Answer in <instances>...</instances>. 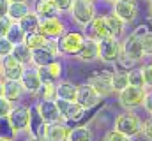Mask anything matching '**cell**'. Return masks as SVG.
<instances>
[{"mask_svg": "<svg viewBox=\"0 0 152 141\" xmlns=\"http://www.w3.org/2000/svg\"><path fill=\"white\" fill-rule=\"evenodd\" d=\"M80 62H94L96 58H99V48H97V41L94 39H85V44L81 48V51L76 57Z\"/></svg>", "mask_w": 152, "mask_h": 141, "instance_id": "cell-21", "label": "cell"}, {"mask_svg": "<svg viewBox=\"0 0 152 141\" xmlns=\"http://www.w3.org/2000/svg\"><path fill=\"white\" fill-rule=\"evenodd\" d=\"M87 2H94V0H87Z\"/></svg>", "mask_w": 152, "mask_h": 141, "instance_id": "cell-52", "label": "cell"}, {"mask_svg": "<svg viewBox=\"0 0 152 141\" xmlns=\"http://www.w3.org/2000/svg\"><path fill=\"white\" fill-rule=\"evenodd\" d=\"M7 12H9V2L0 0V18H7Z\"/></svg>", "mask_w": 152, "mask_h": 141, "instance_id": "cell-45", "label": "cell"}, {"mask_svg": "<svg viewBox=\"0 0 152 141\" xmlns=\"http://www.w3.org/2000/svg\"><path fill=\"white\" fill-rule=\"evenodd\" d=\"M7 118H9L12 129L16 131V134L27 132L28 131V124H30V106H25V104L14 106Z\"/></svg>", "mask_w": 152, "mask_h": 141, "instance_id": "cell-8", "label": "cell"}, {"mask_svg": "<svg viewBox=\"0 0 152 141\" xmlns=\"http://www.w3.org/2000/svg\"><path fill=\"white\" fill-rule=\"evenodd\" d=\"M94 140V134L88 127L85 125H76L69 131V138L67 141H92Z\"/></svg>", "mask_w": 152, "mask_h": 141, "instance_id": "cell-29", "label": "cell"}, {"mask_svg": "<svg viewBox=\"0 0 152 141\" xmlns=\"http://www.w3.org/2000/svg\"><path fill=\"white\" fill-rule=\"evenodd\" d=\"M20 28L25 32V34H36V32H39V25H41V18H39L37 14L32 11V12H28L20 23Z\"/></svg>", "mask_w": 152, "mask_h": 141, "instance_id": "cell-25", "label": "cell"}, {"mask_svg": "<svg viewBox=\"0 0 152 141\" xmlns=\"http://www.w3.org/2000/svg\"><path fill=\"white\" fill-rule=\"evenodd\" d=\"M5 37H7V41H9L12 46H16V44H21V42H25V37H27V34H25V32L20 28V25H18V23H12Z\"/></svg>", "mask_w": 152, "mask_h": 141, "instance_id": "cell-30", "label": "cell"}, {"mask_svg": "<svg viewBox=\"0 0 152 141\" xmlns=\"http://www.w3.org/2000/svg\"><path fill=\"white\" fill-rule=\"evenodd\" d=\"M149 2H152V0H149Z\"/></svg>", "mask_w": 152, "mask_h": 141, "instance_id": "cell-54", "label": "cell"}, {"mask_svg": "<svg viewBox=\"0 0 152 141\" xmlns=\"http://www.w3.org/2000/svg\"><path fill=\"white\" fill-rule=\"evenodd\" d=\"M85 37L87 39H94V41H101L104 37H112L106 16H96L87 27H85Z\"/></svg>", "mask_w": 152, "mask_h": 141, "instance_id": "cell-11", "label": "cell"}, {"mask_svg": "<svg viewBox=\"0 0 152 141\" xmlns=\"http://www.w3.org/2000/svg\"><path fill=\"white\" fill-rule=\"evenodd\" d=\"M117 64H118V65H120L122 69L126 70V72H127V70H131V69H134V62H133V60H129L127 57H124L122 53H120V57H118Z\"/></svg>", "mask_w": 152, "mask_h": 141, "instance_id": "cell-42", "label": "cell"}, {"mask_svg": "<svg viewBox=\"0 0 152 141\" xmlns=\"http://www.w3.org/2000/svg\"><path fill=\"white\" fill-rule=\"evenodd\" d=\"M127 86H129V79H127V72L126 70H115V72H112V88H113V94L118 95Z\"/></svg>", "mask_w": 152, "mask_h": 141, "instance_id": "cell-28", "label": "cell"}, {"mask_svg": "<svg viewBox=\"0 0 152 141\" xmlns=\"http://www.w3.org/2000/svg\"><path fill=\"white\" fill-rule=\"evenodd\" d=\"M0 69H2V78L4 79H7V81H21L27 67H23L21 64H18L9 55V57L0 58Z\"/></svg>", "mask_w": 152, "mask_h": 141, "instance_id": "cell-12", "label": "cell"}, {"mask_svg": "<svg viewBox=\"0 0 152 141\" xmlns=\"http://www.w3.org/2000/svg\"><path fill=\"white\" fill-rule=\"evenodd\" d=\"M37 95L41 101H55L57 99V83H46V85H42Z\"/></svg>", "mask_w": 152, "mask_h": 141, "instance_id": "cell-32", "label": "cell"}, {"mask_svg": "<svg viewBox=\"0 0 152 141\" xmlns=\"http://www.w3.org/2000/svg\"><path fill=\"white\" fill-rule=\"evenodd\" d=\"M9 4H18V2H28V0H7Z\"/></svg>", "mask_w": 152, "mask_h": 141, "instance_id": "cell-47", "label": "cell"}, {"mask_svg": "<svg viewBox=\"0 0 152 141\" xmlns=\"http://www.w3.org/2000/svg\"><path fill=\"white\" fill-rule=\"evenodd\" d=\"M145 97H147L145 88H138V86L129 85L126 90H122L118 94V106L124 108L126 111H133V109L142 108L145 104Z\"/></svg>", "mask_w": 152, "mask_h": 141, "instance_id": "cell-3", "label": "cell"}, {"mask_svg": "<svg viewBox=\"0 0 152 141\" xmlns=\"http://www.w3.org/2000/svg\"><path fill=\"white\" fill-rule=\"evenodd\" d=\"M142 127H143V120L133 111H126L115 118V131L122 132L131 140L136 136H142Z\"/></svg>", "mask_w": 152, "mask_h": 141, "instance_id": "cell-1", "label": "cell"}, {"mask_svg": "<svg viewBox=\"0 0 152 141\" xmlns=\"http://www.w3.org/2000/svg\"><path fill=\"white\" fill-rule=\"evenodd\" d=\"M97 48H99V60H103L104 64H117L122 53L120 41L115 37H104L97 41Z\"/></svg>", "mask_w": 152, "mask_h": 141, "instance_id": "cell-4", "label": "cell"}, {"mask_svg": "<svg viewBox=\"0 0 152 141\" xmlns=\"http://www.w3.org/2000/svg\"><path fill=\"white\" fill-rule=\"evenodd\" d=\"M120 48H122V55L127 57L129 60H133L134 64L143 60V57H145L143 48H142V37H138L134 32L127 34L120 41Z\"/></svg>", "mask_w": 152, "mask_h": 141, "instance_id": "cell-6", "label": "cell"}, {"mask_svg": "<svg viewBox=\"0 0 152 141\" xmlns=\"http://www.w3.org/2000/svg\"><path fill=\"white\" fill-rule=\"evenodd\" d=\"M16 138H18V134H16V131L12 129L9 118H7V116H5V118H0V140L14 141Z\"/></svg>", "mask_w": 152, "mask_h": 141, "instance_id": "cell-31", "label": "cell"}, {"mask_svg": "<svg viewBox=\"0 0 152 141\" xmlns=\"http://www.w3.org/2000/svg\"><path fill=\"white\" fill-rule=\"evenodd\" d=\"M69 14L73 16L78 25H81L83 28L96 18V9H94V2H87V0H75L73 7L69 11Z\"/></svg>", "mask_w": 152, "mask_h": 141, "instance_id": "cell-5", "label": "cell"}, {"mask_svg": "<svg viewBox=\"0 0 152 141\" xmlns=\"http://www.w3.org/2000/svg\"><path fill=\"white\" fill-rule=\"evenodd\" d=\"M12 108H14V104H12L11 101H7L5 97H0V118L9 116V113H11Z\"/></svg>", "mask_w": 152, "mask_h": 141, "instance_id": "cell-38", "label": "cell"}, {"mask_svg": "<svg viewBox=\"0 0 152 141\" xmlns=\"http://www.w3.org/2000/svg\"><path fill=\"white\" fill-rule=\"evenodd\" d=\"M87 85H90V86L94 88V92H96L101 99H104V97H108V95L113 94V88H112V74H110V72L97 70V72L90 74Z\"/></svg>", "mask_w": 152, "mask_h": 141, "instance_id": "cell-7", "label": "cell"}, {"mask_svg": "<svg viewBox=\"0 0 152 141\" xmlns=\"http://www.w3.org/2000/svg\"><path fill=\"white\" fill-rule=\"evenodd\" d=\"M53 2H55L58 12H69L71 7H73V2H75V0H53Z\"/></svg>", "mask_w": 152, "mask_h": 141, "instance_id": "cell-41", "label": "cell"}, {"mask_svg": "<svg viewBox=\"0 0 152 141\" xmlns=\"http://www.w3.org/2000/svg\"><path fill=\"white\" fill-rule=\"evenodd\" d=\"M142 48H143L145 57H152V30H149L142 37Z\"/></svg>", "mask_w": 152, "mask_h": 141, "instance_id": "cell-37", "label": "cell"}, {"mask_svg": "<svg viewBox=\"0 0 152 141\" xmlns=\"http://www.w3.org/2000/svg\"><path fill=\"white\" fill-rule=\"evenodd\" d=\"M0 97H4V79H0Z\"/></svg>", "mask_w": 152, "mask_h": 141, "instance_id": "cell-46", "label": "cell"}, {"mask_svg": "<svg viewBox=\"0 0 152 141\" xmlns=\"http://www.w3.org/2000/svg\"><path fill=\"white\" fill-rule=\"evenodd\" d=\"M106 2H110V4H115V2H118V0H106Z\"/></svg>", "mask_w": 152, "mask_h": 141, "instance_id": "cell-50", "label": "cell"}, {"mask_svg": "<svg viewBox=\"0 0 152 141\" xmlns=\"http://www.w3.org/2000/svg\"><path fill=\"white\" fill-rule=\"evenodd\" d=\"M55 102L58 106V111L62 115V120L67 124V122H78L85 116V111L78 102H66V101H60V99H55Z\"/></svg>", "mask_w": 152, "mask_h": 141, "instance_id": "cell-15", "label": "cell"}, {"mask_svg": "<svg viewBox=\"0 0 152 141\" xmlns=\"http://www.w3.org/2000/svg\"><path fill=\"white\" fill-rule=\"evenodd\" d=\"M11 25H12V21L9 18H0V37H5L7 35Z\"/></svg>", "mask_w": 152, "mask_h": 141, "instance_id": "cell-43", "label": "cell"}, {"mask_svg": "<svg viewBox=\"0 0 152 141\" xmlns=\"http://www.w3.org/2000/svg\"><path fill=\"white\" fill-rule=\"evenodd\" d=\"M25 94L23 86H21V81H7L4 79V97L7 101H11L12 104Z\"/></svg>", "mask_w": 152, "mask_h": 141, "instance_id": "cell-24", "label": "cell"}, {"mask_svg": "<svg viewBox=\"0 0 152 141\" xmlns=\"http://www.w3.org/2000/svg\"><path fill=\"white\" fill-rule=\"evenodd\" d=\"M69 131H71V127H69L66 122L50 124V125L44 127L42 141H67V138H69Z\"/></svg>", "mask_w": 152, "mask_h": 141, "instance_id": "cell-17", "label": "cell"}, {"mask_svg": "<svg viewBox=\"0 0 152 141\" xmlns=\"http://www.w3.org/2000/svg\"><path fill=\"white\" fill-rule=\"evenodd\" d=\"M11 57H12V58H14L18 64H21L23 67H28V65H32V49H30V48H28L25 42L12 46Z\"/></svg>", "mask_w": 152, "mask_h": 141, "instance_id": "cell-22", "label": "cell"}, {"mask_svg": "<svg viewBox=\"0 0 152 141\" xmlns=\"http://www.w3.org/2000/svg\"><path fill=\"white\" fill-rule=\"evenodd\" d=\"M28 12H32L28 2H18V4H9V12H7V18L12 21V23H20Z\"/></svg>", "mask_w": 152, "mask_h": 141, "instance_id": "cell-23", "label": "cell"}, {"mask_svg": "<svg viewBox=\"0 0 152 141\" xmlns=\"http://www.w3.org/2000/svg\"><path fill=\"white\" fill-rule=\"evenodd\" d=\"M46 70H48V74L51 76V79L57 83V81L60 79V76H62V62H60V60L51 62L50 65H46Z\"/></svg>", "mask_w": 152, "mask_h": 141, "instance_id": "cell-34", "label": "cell"}, {"mask_svg": "<svg viewBox=\"0 0 152 141\" xmlns=\"http://www.w3.org/2000/svg\"><path fill=\"white\" fill-rule=\"evenodd\" d=\"M85 34L81 32H66L57 42V49L60 55L64 57H78V53L81 51L83 44H85Z\"/></svg>", "mask_w": 152, "mask_h": 141, "instance_id": "cell-2", "label": "cell"}, {"mask_svg": "<svg viewBox=\"0 0 152 141\" xmlns=\"http://www.w3.org/2000/svg\"><path fill=\"white\" fill-rule=\"evenodd\" d=\"M149 12H151V18H152V2H151V5H149Z\"/></svg>", "mask_w": 152, "mask_h": 141, "instance_id": "cell-48", "label": "cell"}, {"mask_svg": "<svg viewBox=\"0 0 152 141\" xmlns=\"http://www.w3.org/2000/svg\"><path fill=\"white\" fill-rule=\"evenodd\" d=\"M0 79H4V78H2V69H0Z\"/></svg>", "mask_w": 152, "mask_h": 141, "instance_id": "cell-51", "label": "cell"}, {"mask_svg": "<svg viewBox=\"0 0 152 141\" xmlns=\"http://www.w3.org/2000/svg\"><path fill=\"white\" fill-rule=\"evenodd\" d=\"M27 141H41V140H36V138H28Z\"/></svg>", "mask_w": 152, "mask_h": 141, "instance_id": "cell-49", "label": "cell"}, {"mask_svg": "<svg viewBox=\"0 0 152 141\" xmlns=\"http://www.w3.org/2000/svg\"><path fill=\"white\" fill-rule=\"evenodd\" d=\"M21 86H23V90H25L27 94H32V95H37L39 94L42 83H41V79H39L37 67L28 65V67L25 69V74H23V78H21Z\"/></svg>", "mask_w": 152, "mask_h": 141, "instance_id": "cell-18", "label": "cell"}, {"mask_svg": "<svg viewBox=\"0 0 152 141\" xmlns=\"http://www.w3.org/2000/svg\"><path fill=\"white\" fill-rule=\"evenodd\" d=\"M143 108L147 109V113L152 115V90H147V97H145V104Z\"/></svg>", "mask_w": 152, "mask_h": 141, "instance_id": "cell-44", "label": "cell"}, {"mask_svg": "<svg viewBox=\"0 0 152 141\" xmlns=\"http://www.w3.org/2000/svg\"><path fill=\"white\" fill-rule=\"evenodd\" d=\"M127 79H129V85H131V86L145 88V83H143V74H142V69H131V70H127Z\"/></svg>", "mask_w": 152, "mask_h": 141, "instance_id": "cell-33", "label": "cell"}, {"mask_svg": "<svg viewBox=\"0 0 152 141\" xmlns=\"http://www.w3.org/2000/svg\"><path fill=\"white\" fill-rule=\"evenodd\" d=\"M34 108H36L37 115L41 116V120H42L46 125L64 122V120H62V115H60V111H58V106H57L55 101H39Z\"/></svg>", "mask_w": 152, "mask_h": 141, "instance_id": "cell-10", "label": "cell"}, {"mask_svg": "<svg viewBox=\"0 0 152 141\" xmlns=\"http://www.w3.org/2000/svg\"><path fill=\"white\" fill-rule=\"evenodd\" d=\"M0 141H7V140H0Z\"/></svg>", "mask_w": 152, "mask_h": 141, "instance_id": "cell-53", "label": "cell"}, {"mask_svg": "<svg viewBox=\"0 0 152 141\" xmlns=\"http://www.w3.org/2000/svg\"><path fill=\"white\" fill-rule=\"evenodd\" d=\"M78 95V85L71 81H58L57 83V99L66 102H76Z\"/></svg>", "mask_w": 152, "mask_h": 141, "instance_id": "cell-19", "label": "cell"}, {"mask_svg": "<svg viewBox=\"0 0 152 141\" xmlns=\"http://www.w3.org/2000/svg\"><path fill=\"white\" fill-rule=\"evenodd\" d=\"M118 20H122L126 25L133 23L138 16V5L134 0H118L113 4V12Z\"/></svg>", "mask_w": 152, "mask_h": 141, "instance_id": "cell-13", "label": "cell"}, {"mask_svg": "<svg viewBox=\"0 0 152 141\" xmlns=\"http://www.w3.org/2000/svg\"><path fill=\"white\" fill-rule=\"evenodd\" d=\"M58 55L60 53L57 49V42H51L46 48H41V49L32 51V65L34 67H46L51 62L58 60Z\"/></svg>", "mask_w": 152, "mask_h": 141, "instance_id": "cell-14", "label": "cell"}, {"mask_svg": "<svg viewBox=\"0 0 152 141\" xmlns=\"http://www.w3.org/2000/svg\"><path fill=\"white\" fill-rule=\"evenodd\" d=\"M142 136L145 140L152 141V115H149L147 120H143V127H142Z\"/></svg>", "mask_w": 152, "mask_h": 141, "instance_id": "cell-40", "label": "cell"}, {"mask_svg": "<svg viewBox=\"0 0 152 141\" xmlns=\"http://www.w3.org/2000/svg\"><path fill=\"white\" fill-rule=\"evenodd\" d=\"M142 69V74H143V83H145V90H152V62L145 64Z\"/></svg>", "mask_w": 152, "mask_h": 141, "instance_id": "cell-35", "label": "cell"}, {"mask_svg": "<svg viewBox=\"0 0 152 141\" xmlns=\"http://www.w3.org/2000/svg\"><path fill=\"white\" fill-rule=\"evenodd\" d=\"M34 12L37 14L41 20H46V18H57V16H58V9H57V5H55L53 0H36Z\"/></svg>", "mask_w": 152, "mask_h": 141, "instance_id": "cell-20", "label": "cell"}, {"mask_svg": "<svg viewBox=\"0 0 152 141\" xmlns=\"http://www.w3.org/2000/svg\"><path fill=\"white\" fill-rule=\"evenodd\" d=\"M66 32H67V30H66V23H64L58 16H57V18L41 20L39 34H42L46 39H50V41H58Z\"/></svg>", "mask_w": 152, "mask_h": 141, "instance_id": "cell-9", "label": "cell"}, {"mask_svg": "<svg viewBox=\"0 0 152 141\" xmlns=\"http://www.w3.org/2000/svg\"><path fill=\"white\" fill-rule=\"evenodd\" d=\"M106 21H108L112 37L122 41V39H124V34H126V23H124L122 20H118L115 14H108V16H106Z\"/></svg>", "mask_w": 152, "mask_h": 141, "instance_id": "cell-26", "label": "cell"}, {"mask_svg": "<svg viewBox=\"0 0 152 141\" xmlns=\"http://www.w3.org/2000/svg\"><path fill=\"white\" fill-rule=\"evenodd\" d=\"M51 42H55V41H50V39H46L42 34H27L25 37V44L32 49V51H36V49H41V48H46V46H50Z\"/></svg>", "mask_w": 152, "mask_h": 141, "instance_id": "cell-27", "label": "cell"}, {"mask_svg": "<svg viewBox=\"0 0 152 141\" xmlns=\"http://www.w3.org/2000/svg\"><path fill=\"white\" fill-rule=\"evenodd\" d=\"M12 51V44L7 41V37H0V58L9 57Z\"/></svg>", "mask_w": 152, "mask_h": 141, "instance_id": "cell-39", "label": "cell"}, {"mask_svg": "<svg viewBox=\"0 0 152 141\" xmlns=\"http://www.w3.org/2000/svg\"><path fill=\"white\" fill-rule=\"evenodd\" d=\"M76 102L81 106L83 109H92L101 102V97L94 92V88L90 85H78V95H76Z\"/></svg>", "mask_w": 152, "mask_h": 141, "instance_id": "cell-16", "label": "cell"}, {"mask_svg": "<svg viewBox=\"0 0 152 141\" xmlns=\"http://www.w3.org/2000/svg\"><path fill=\"white\" fill-rule=\"evenodd\" d=\"M103 141H133L131 138H127V136H124L122 132H118V131H108L104 136H103Z\"/></svg>", "mask_w": 152, "mask_h": 141, "instance_id": "cell-36", "label": "cell"}]
</instances>
